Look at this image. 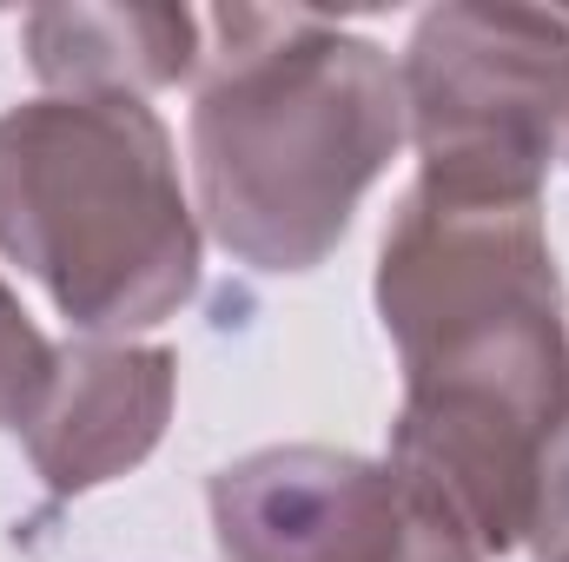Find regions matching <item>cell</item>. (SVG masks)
Masks as SVG:
<instances>
[{
	"label": "cell",
	"instance_id": "obj_1",
	"mask_svg": "<svg viewBox=\"0 0 569 562\" xmlns=\"http://www.w3.org/2000/svg\"><path fill=\"white\" fill-rule=\"evenodd\" d=\"M378 318L405 358L391 463L483 556L523 550L569 456V324L543 199H450L418 179L378 252Z\"/></svg>",
	"mask_w": 569,
	"mask_h": 562
},
{
	"label": "cell",
	"instance_id": "obj_2",
	"mask_svg": "<svg viewBox=\"0 0 569 562\" xmlns=\"http://www.w3.org/2000/svg\"><path fill=\"white\" fill-rule=\"evenodd\" d=\"M192 100L206 232L252 272H311L405 145L391 53L305 7H212Z\"/></svg>",
	"mask_w": 569,
	"mask_h": 562
},
{
	"label": "cell",
	"instance_id": "obj_3",
	"mask_svg": "<svg viewBox=\"0 0 569 562\" xmlns=\"http://www.w3.org/2000/svg\"><path fill=\"white\" fill-rule=\"evenodd\" d=\"M0 252L87 338L166 324L199 291V219L166 120L73 93L0 113Z\"/></svg>",
	"mask_w": 569,
	"mask_h": 562
},
{
	"label": "cell",
	"instance_id": "obj_4",
	"mask_svg": "<svg viewBox=\"0 0 569 562\" xmlns=\"http://www.w3.org/2000/svg\"><path fill=\"white\" fill-rule=\"evenodd\" d=\"M405 133L430 192L537 205L569 127V13L443 0L405 47Z\"/></svg>",
	"mask_w": 569,
	"mask_h": 562
},
{
	"label": "cell",
	"instance_id": "obj_5",
	"mask_svg": "<svg viewBox=\"0 0 569 562\" xmlns=\"http://www.w3.org/2000/svg\"><path fill=\"white\" fill-rule=\"evenodd\" d=\"M226 562H483L477 536L391 456L272 443L212 476Z\"/></svg>",
	"mask_w": 569,
	"mask_h": 562
},
{
	"label": "cell",
	"instance_id": "obj_6",
	"mask_svg": "<svg viewBox=\"0 0 569 562\" xmlns=\"http://www.w3.org/2000/svg\"><path fill=\"white\" fill-rule=\"evenodd\" d=\"M172 391H179V358L159 344H107V338L60 344L40 411L20 423L27 456L53 490V503L140 470L166 436Z\"/></svg>",
	"mask_w": 569,
	"mask_h": 562
},
{
	"label": "cell",
	"instance_id": "obj_7",
	"mask_svg": "<svg viewBox=\"0 0 569 562\" xmlns=\"http://www.w3.org/2000/svg\"><path fill=\"white\" fill-rule=\"evenodd\" d=\"M199 13L192 7H33L20 20L27 67L73 100H140L152 87H179L199 67Z\"/></svg>",
	"mask_w": 569,
	"mask_h": 562
},
{
	"label": "cell",
	"instance_id": "obj_8",
	"mask_svg": "<svg viewBox=\"0 0 569 562\" xmlns=\"http://www.w3.org/2000/svg\"><path fill=\"white\" fill-rule=\"evenodd\" d=\"M53 364H60V344H47V331L20 311V298L0 284V430L33 418L47 384H53Z\"/></svg>",
	"mask_w": 569,
	"mask_h": 562
},
{
	"label": "cell",
	"instance_id": "obj_9",
	"mask_svg": "<svg viewBox=\"0 0 569 562\" xmlns=\"http://www.w3.org/2000/svg\"><path fill=\"white\" fill-rule=\"evenodd\" d=\"M530 550H537V562H569V456L557 470V483H550V503H543L537 530H530Z\"/></svg>",
	"mask_w": 569,
	"mask_h": 562
}]
</instances>
